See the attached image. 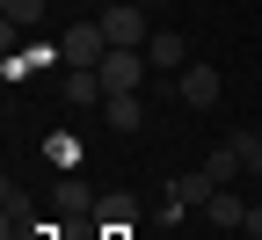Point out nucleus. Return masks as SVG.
Returning <instances> with one entry per match:
<instances>
[{
  "mask_svg": "<svg viewBox=\"0 0 262 240\" xmlns=\"http://www.w3.org/2000/svg\"><path fill=\"white\" fill-rule=\"evenodd\" d=\"M255 175H262V153H255Z\"/></svg>",
  "mask_w": 262,
  "mask_h": 240,
  "instance_id": "nucleus-16",
  "label": "nucleus"
},
{
  "mask_svg": "<svg viewBox=\"0 0 262 240\" xmlns=\"http://www.w3.org/2000/svg\"><path fill=\"white\" fill-rule=\"evenodd\" d=\"M95 73H102V88H110V95H139V88H146V73H153V58H146V51H117V44H110V58L95 66Z\"/></svg>",
  "mask_w": 262,
  "mask_h": 240,
  "instance_id": "nucleus-2",
  "label": "nucleus"
},
{
  "mask_svg": "<svg viewBox=\"0 0 262 240\" xmlns=\"http://www.w3.org/2000/svg\"><path fill=\"white\" fill-rule=\"evenodd\" d=\"M102 117H110V131H139V124H146V102H139V95H110Z\"/></svg>",
  "mask_w": 262,
  "mask_h": 240,
  "instance_id": "nucleus-7",
  "label": "nucleus"
},
{
  "mask_svg": "<svg viewBox=\"0 0 262 240\" xmlns=\"http://www.w3.org/2000/svg\"><path fill=\"white\" fill-rule=\"evenodd\" d=\"M95 211H102V219H110V226H124V219H131V197H124V189H110V197H102V204H95Z\"/></svg>",
  "mask_w": 262,
  "mask_h": 240,
  "instance_id": "nucleus-11",
  "label": "nucleus"
},
{
  "mask_svg": "<svg viewBox=\"0 0 262 240\" xmlns=\"http://www.w3.org/2000/svg\"><path fill=\"white\" fill-rule=\"evenodd\" d=\"M241 226H248V240H262V211H248V219H241Z\"/></svg>",
  "mask_w": 262,
  "mask_h": 240,
  "instance_id": "nucleus-15",
  "label": "nucleus"
},
{
  "mask_svg": "<svg viewBox=\"0 0 262 240\" xmlns=\"http://www.w3.org/2000/svg\"><path fill=\"white\" fill-rule=\"evenodd\" d=\"M58 211L80 219V211H88V189H80V182H58Z\"/></svg>",
  "mask_w": 262,
  "mask_h": 240,
  "instance_id": "nucleus-13",
  "label": "nucleus"
},
{
  "mask_svg": "<svg viewBox=\"0 0 262 240\" xmlns=\"http://www.w3.org/2000/svg\"><path fill=\"white\" fill-rule=\"evenodd\" d=\"M0 15H8V22H37L44 0H0Z\"/></svg>",
  "mask_w": 262,
  "mask_h": 240,
  "instance_id": "nucleus-12",
  "label": "nucleus"
},
{
  "mask_svg": "<svg viewBox=\"0 0 262 240\" xmlns=\"http://www.w3.org/2000/svg\"><path fill=\"white\" fill-rule=\"evenodd\" d=\"M95 22H102V37H110L117 51H146V37H153V29H146V8H139V0H110V8L95 15Z\"/></svg>",
  "mask_w": 262,
  "mask_h": 240,
  "instance_id": "nucleus-1",
  "label": "nucleus"
},
{
  "mask_svg": "<svg viewBox=\"0 0 262 240\" xmlns=\"http://www.w3.org/2000/svg\"><path fill=\"white\" fill-rule=\"evenodd\" d=\"M211 197H219V182H211V167H196V175H182V182H175V204H196V211H204Z\"/></svg>",
  "mask_w": 262,
  "mask_h": 240,
  "instance_id": "nucleus-8",
  "label": "nucleus"
},
{
  "mask_svg": "<svg viewBox=\"0 0 262 240\" xmlns=\"http://www.w3.org/2000/svg\"><path fill=\"white\" fill-rule=\"evenodd\" d=\"M204 167H211V182H219V189H226V182H233V175H241V167H248V160H241V153H233V139H226V146H219V153H211V160H204Z\"/></svg>",
  "mask_w": 262,
  "mask_h": 240,
  "instance_id": "nucleus-9",
  "label": "nucleus"
},
{
  "mask_svg": "<svg viewBox=\"0 0 262 240\" xmlns=\"http://www.w3.org/2000/svg\"><path fill=\"white\" fill-rule=\"evenodd\" d=\"M233 153H241V160L255 167V153H262V131H233Z\"/></svg>",
  "mask_w": 262,
  "mask_h": 240,
  "instance_id": "nucleus-14",
  "label": "nucleus"
},
{
  "mask_svg": "<svg viewBox=\"0 0 262 240\" xmlns=\"http://www.w3.org/2000/svg\"><path fill=\"white\" fill-rule=\"evenodd\" d=\"M146 58H153V73H182V66H189V44L175 37V29H153V37H146Z\"/></svg>",
  "mask_w": 262,
  "mask_h": 240,
  "instance_id": "nucleus-6",
  "label": "nucleus"
},
{
  "mask_svg": "<svg viewBox=\"0 0 262 240\" xmlns=\"http://www.w3.org/2000/svg\"><path fill=\"white\" fill-rule=\"evenodd\" d=\"M139 8H153V0H139Z\"/></svg>",
  "mask_w": 262,
  "mask_h": 240,
  "instance_id": "nucleus-17",
  "label": "nucleus"
},
{
  "mask_svg": "<svg viewBox=\"0 0 262 240\" xmlns=\"http://www.w3.org/2000/svg\"><path fill=\"white\" fill-rule=\"evenodd\" d=\"M66 102H73V110H102L110 102L102 73H95V66H73V73H66Z\"/></svg>",
  "mask_w": 262,
  "mask_h": 240,
  "instance_id": "nucleus-5",
  "label": "nucleus"
},
{
  "mask_svg": "<svg viewBox=\"0 0 262 240\" xmlns=\"http://www.w3.org/2000/svg\"><path fill=\"white\" fill-rule=\"evenodd\" d=\"M175 88H182V102H189V110H211V102H219V66L189 58L182 73H175Z\"/></svg>",
  "mask_w": 262,
  "mask_h": 240,
  "instance_id": "nucleus-3",
  "label": "nucleus"
},
{
  "mask_svg": "<svg viewBox=\"0 0 262 240\" xmlns=\"http://www.w3.org/2000/svg\"><path fill=\"white\" fill-rule=\"evenodd\" d=\"M204 211H211V219H219V226H241V219H248V204H241V197H233V189H219V197H211V204H204Z\"/></svg>",
  "mask_w": 262,
  "mask_h": 240,
  "instance_id": "nucleus-10",
  "label": "nucleus"
},
{
  "mask_svg": "<svg viewBox=\"0 0 262 240\" xmlns=\"http://www.w3.org/2000/svg\"><path fill=\"white\" fill-rule=\"evenodd\" d=\"M66 58H73V66H102V58H110L102 22H73V29H66Z\"/></svg>",
  "mask_w": 262,
  "mask_h": 240,
  "instance_id": "nucleus-4",
  "label": "nucleus"
}]
</instances>
